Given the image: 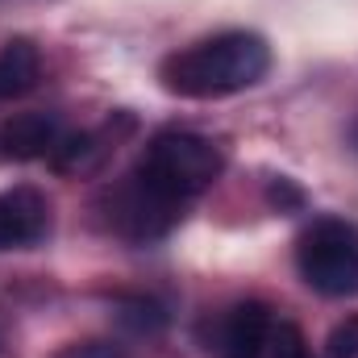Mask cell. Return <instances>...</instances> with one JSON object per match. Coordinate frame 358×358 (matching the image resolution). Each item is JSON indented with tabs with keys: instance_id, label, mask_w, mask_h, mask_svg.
I'll return each mask as SVG.
<instances>
[{
	"instance_id": "obj_7",
	"label": "cell",
	"mask_w": 358,
	"mask_h": 358,
	"mask_svg": "<svg viewBox=\"0 0 358 358\" xmlns=\"http://www.w3.org/2000/svg\"><path fill=\"white\" fill-rule=\"evenodd\" d=\"M63 117L59 113H17L0 125V159L8 163H34V159H50L59 138H63Z\"/></svg>"
},
{
	"instance_id": "obj_6",
	"label": "cell",
	"mask_w": 358,
	"mask_h": 358,
	"mask_svg": "<svg viewBox=\"0 0 358 358\" xmlns=\"http://www.w3.org/2000/svg\"><path fill=\"white\" fill-rule=\"evenodd\" d=\"M275 317L263 300L234 304L217 325V355L221 358H267V342Z\"/></svg>"
},
{
	"instance_id": "obj_13",
	"label": "cell",
	"mask_w": 358,
	"mask_h": 358,
	"mask_svg": "<svg viewBox=\"0 0 358 358\" xmlns=\"http://www.w3.org/2000/svg\"><path fill=\"white\" fill-rule=\"evenodd\" d=\"M59 358H129V355L117 342H76V346H67Z\"/></svg>"
},
{
	"instance_id": "obj_14",
	"label": "cell",
	"mask_w": 358,
	"mask_h": 358,
	"mask_svg": "<svg viewBox=\"0 0 358 358\" xmlns=\"http://www.w3.org/2000/svg\"><path fill=\"white\" fill-rule=\"evenodd\" d=\"M267 196L275 208H300L304 204V196H300V187H292V179H271Z\"/></svg>"
},
{
	"instance_id": "obj_11",
	"label": "cell",
	"mask_w": 358,
	"mask_h": 358,
	"mask_svg": "<svg viewBox=\"0 0 358 358\" xmlns=\"http://www.w3.org/2000/svg\"><path fill=\"white\" fill-rule=\"evenodd\" d=\"M267 358H313L308 342H304V334H300V325H292V321H275L271 342H267Z\"/></svg>"
},
{
	"instance_id": "obj_8",
	"label": "cell",
	"mask_w": 358,
	"mask_h": 358,
	"mask_svg": "<svg viewBox=\"0 0 358 358\" xmlns=\"http://www.w3.org/2000/svg\"><path fill=\"white\" fill-rule=\"evenodd\" d=\"M42 80V55L29 38H13L0 46V104L25 96Z\"/></svg>"
},
{
	"instance_id": "obj_3",
	"label": "cell",
	"mask_w": 358,
	"mask_h": 358,
	"mask_svg": "<svg viewBox=\"0 0 358 358\" xmlns=\"http://www.w3.org/2000/svg\"><path fill=\"white\" fill-rule=\"evenodd\" d=\"M296 271L321 296H358V225L342 217L313 221L296 242Z\"/></svg>"
},
{
	"instance_id": "obj_4",
	"label": "cell",
	"mask_w": 358,
	"mask_h": 358,
	"mask_svg": "<svg viewBox=\"0 0 358 358\" xmlns=\"http://www.w3.org/2000/svg\"><path fill=\"white\" fill-rule=\"evenodd\" d=\"M100 213H104V225L117 238H125L134 246H150V242L167 238L179 225L183 204L171 200V196H163L155 183H146L138 171H129V176L117 179L113 187H104Z\"/></svg>"
},
{
	"instance_id": "obj_2",
	"label": "cell",
	"mask_w": 358,
	"mask_h": 358,
	"mask_svg": "<svg viewBox=\"0 0 358 358\" xmlns=\"http://www.w3.org/2000/svg\"><path fill=\"white\" fill-rule=\"evenodd\" d=\"M221 167H225V155L213 138L192 134V129H163L146 142L134 171L146 183H155L163 196L187 204L217 183Z\"/></svg>"
},
{
	"instance_id": "obj_9",
	"label": "cell",
	"mask_w": 358,
	"mask_h": 358,
	"mask_svg": "<svg viewBox=\"0 0 358 358\" xmlns=\"http://www.w3.org/2000/svg\"><path fill=\"white\" fill-rule=\"evenodd\" d=\"M104 150H108V146L100 142V134H88V129L63 134L59 146H55V155H50V167L63 171V176H84V171H96V167H100Z\"/></svg>"
},
{
	"instance_id": "obj_15",
	"label": "cell",
	"mask_w": 358,
	"mask_h": 358,
	"mask_svg": "<svg viewBox=\"0 0 358 358\" xmlns=\"http://www.w3.org/2000/svg\"><path fill=\"white\" fill-rule=\"evenodd\" d=\"M350 146H355V150H358V121H355V125H350Z\"/></svg>"
},
{
	"instance_id": "obj_1",
	"label": "cell",
	"mask_w": 358,
	"mask_h": 358,
	"mask_svg": "<svg viewBox=\"0 0 358 358\" xmlns=\"http://www.w3.org/2000/svg\"><path fill=\"white\" fill-rule=\"evenodd\" d=\"M267 71V38H259L250 29H225V34L200 38L176 55H167L159 67V84L183 100H221V96L255 88Z\"/></svg>"
},
{
	"instance_id": "obj_12",
	"label": "cell",
	"mask_w": 358,
	"mask_h": 358,
	"mask_svg": "<svg viewBox=\"0 0 358 358\" xmlns=\"http://www.w3.org/2000/svg\"><path fill=\"white\" fill-rule=\"evenodd\" d=\"M325 358H358V317H346L329 329Z\"/></svg>"
},
{
	"instance_id": "obj_5",
	"label": "cell",
	"mask_w": 358,
	"mask_h": 358,
	"mask_svg": "<svg viewBox=\"0 0 358 358\" xmlns=\"http://www.w3.org/2000/svg\"><path fill=\"white\" fill-rule=\"evenodd\" d=\"M50 234V200L38 187L0 192V255L29 250Z\"/></svg>"
},
{
	"instance_id": "obj_10",
	"label": "cell",
	"mask_w": 358,
	"mask_h": 358,
	"mask_svg": "<svg viewBox=\"0 0 358 358\" xmlns=\"http://www.w3.org/2000/svg\"><path fill=\"white\" fill-rule=\"evenodd\" d=\"M117 321L138 334V338H150V334H163L167 329V308L150 296H125L117 300Z\"/></svg>"
}]
</instances>
